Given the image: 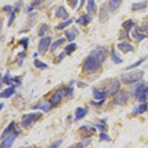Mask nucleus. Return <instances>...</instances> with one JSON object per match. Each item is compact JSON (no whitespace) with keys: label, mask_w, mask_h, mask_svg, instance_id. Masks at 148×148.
Instances as JSON below:
<instances>
[{"label":"nucleus","mask_w":148,"mask_h":148,"mask_svg":"<svg viewBox=\"0 0 148 148\" xmlns=\"http://www.w3.org/2000/svg\"><path fill=\"white\" fill-rule=\"evenodd\" d=\"M62 143V140H58V141H56V142H54V143H52V144L51 145V147L52 148H56V147H58L59 145Z\"/></svg>","instance_id":"nucleus-42"},{"label":"nucleus","mask_w":148,"mask_h":148,"mask_svg":"<svg viewBox=\"0 0 148 148\" xmlns=\"http://www.w3.org/2000/svg\"><path fill=\"white\" fill-rule=\"evenodd\" d=\"M64 56H65V53H64V52H62V53L60 54V56H58V57H57V58H56V60H59V61H60L61 59H62L63 57H64Z\"/></svg>","instance_id":"nucleus-47"},{"label":"nucleus","mask_w":148,"mask_h":148,"mask_svg":"<svg viewBox=\"0 0 148 148\" xmlns=\"http://www.w3.org/2000/svg\"><path fill=\"white\" fill-rule=\"evenodd\" d=\"M89 143H90V140H88V141H85V142L77 143V144H75L74 146H75V147H82V146H85V145H88Z\"/></svg>","instance_id":"nucleus-39"},{"label":"nucleus","mask_w":148,"mask_h":148,"mask_svg":"<svg viewBox=\"0 0 148 148\" xmlns=\"http://www.w3.org/2000/svg\"><path fill=\"white\" fill-rule=\"evenodd\" d=\"M76 47H77V46H76V44H74V42H71V44L67 45V47H65V49H64V51H65L66 54H71L72 52L75 51Z\"/></svg>","instance_id":"nucleus-24"},{"label":"nucleus","mask_w":148,"mask_h":148,"mask_svg":"<svg viewBox=\"0 0 148 148\" xmlns=\"http://www.w3.org/2000/svg\"><path fill=\"white\" fill-rule=\"evenodd\" d=\"M21 9V2H18L17 4H16V8H15V11L17 12V11H19Z\"/></svg>","instance_id":"nucleus-46"},{"label":"nucleus","mask_w":148,"mask_h":148,"mask_svg":"<svg viewBox=\"0 0 148 148\" xmlns=\"http://www.w3.org/2000/svg\"><path fill=\"white\" fill-rule=\"evenodd\" d=\"M28 44H29V39H28V38H23V39L20 40V45H22V46L24 47V49H27Z\"/></svg>","instance_id":"nucleus-36"},{"label":"nucleus","mask_w":148,"mask_h":148,"mask_svg":"<svg viewBox=\"0 0 148 148\" xmlns=\"http://www.w3.org/2000/svg\"><path fill=\"white\" fill-rule=\"evenodd\" d=\"M132 35H133V37H134L135 39H137L138 40H144L145 38H146V36H145L144 34H140L139 31H138V29L133 30Z\"/></svg>","instance_id":"nucleus-25"},{"label":"nucleus","mask_w":148,"mask_h":148,"mask_svg":"<svg viewBox=\"0 0 148 148\" xmlns=\"http://www.w3.org/2000/svg\"><path fill=\"white\" fill-rule=\"evenodd\" d=\"M121 4V0H110L109 2V9L111 12H114L116 11L119 8H120Z\"/></svg>","instance_id":"nucleus-12"},{"label":"nucleus","mask_w":148,"mask_h":148,"mask_svg":"<svg viewBox=\"0 0 148 148\" xmlns=\"http://www.w3.org/2000/svg\"><path fill=\"white\" fill-rule=\"evenodd\" d=\"M13 130H18V128L16 127L15 125V121H12L10 123V125H9L7 127L2 131V134H1V139H5V138L8 136V134H11V133H13ZM19 131V130H18Z\"/></svg>","instance_id":"nucleus-7"},{"label":"nucleus","mask_w":148,"mask_h":148,"mask_svg":"<svg viewBox=\"0 0 148 148\" xmlns=\"http://www.w3.org/2000/svg\"><path fill=\"white\" fill-rule=\"evenodd\" d=\"M99 18L101 23H105L107 20L109 19V15H108V12H107V9L105 6H103L100 10V14H99Z\"/></svg>","instance_id":"nucleus-17"},{"label":"nucleus","mask_w":148,"mask_h":148,"mask_svg":"<svg viewBox=\"0 0 148 148\" xmlns=\"http://www.w3.org/2000/svg\"><path fill=\"white\" fill-rule=\"evenodd\" d=\"M34 64H35L36 68H39V69H46V68H47V64L44 63L42 61H40V60H39V59H37V58L34 60Z\"/></svg>","instance_id":"nucleus-26"},{"label":"nucleus","mask_w":148,"mask_h":148,"mask_svg":"<svg viewBox=\"0 0 148 148\" xmlns=\"http://www.w3.org/2000/svg\"><path fill=\"white\" fill-rule=\"evenodd\" d=\"M100 138H101L102 140H104V141H110V140H111V138H110L109 135L106 134V133H104V132L100 133Z\"/></svg>","instance_id":"nucleus-37"},{"label":"nucleus","mask_w":148,"mask_h":148,"mask_svg":"<svg viewBox=\"0 0 148 148\" xmlns=\"http://www.w3.org/2000/svg\"><path fill=\"white\" fill-rule=\"evenodd\" d=\"M72 22H73L72 19H68V20H66V21H64V22L59 24L57 28H58V30H63V29H65L66 27H68L69 25H71Z\"/></svg>","instance_id":"nucleus-27"},{"label":"nucleus","mask_w":148,"mask_h":148,"mask_svg":"<svg viewBox=\"0 0 148 148\" xmlns=\"http://www.w3.org/2000/svg\"><path fill=\"white\" fill-rule=\"evenodd\" d=\"M4 82H5L7 85H12V83H13V81H12V78H11L9 72H7L5 74V76H4Z\"/></svg>","instance_id":"nucleus-33"},{"label":"nucleus","mask_w":148,"mask_h":148,"mask_svg":"<svg viewBox=\"0 0 148 148\" xmlns=\"http://www.w3.org/2000/svg\"><path fill=\"white\" fill-rule=\"evenodd\" d=\"M118 47L121 51H123V53H127L130 51H133V47L128 42H120L118 45Z\"/></svg>","instance_id":"nucleus-10"},{"label":"nucleus","mask_w":148,"mask_h":148,"mask_svg":"<svg viewBox=\"0 0 148 148\" xmlns=\"http://www.w3.org/2000/svg\"><path fill=\"white\" fill-rule=\"evenodd\" d=\"M14 93H15V86L13 85V86H11V87L5 89L4 91H2L0 96H1V98H9V97H11Z\"/></svg>","instance_id":"nucleus-14"},{"label":"nucleus","mask_w":148,"mask_h":148,"mask_svg":"<svg viewBox=\"0 0 148 148\" xmlns=\"http://www.w3.org/2000/svg\"><path fill=\"white\" fill-rule=\"evenodd\" d=\"M47 30H49V27H47V24H42L40 29H39V36L40 37H44L45 34L47 32Z\"/></svg>","instance_id":"nucleus-28"},{"label":"nucleus","mask_w":148,"mask_h":148,"mask_svg":"<svg viewBox=\"0 0 148 148\" xmlns=\"http://www.w3.org/2000/svg\"><path fill=\"white\" fill-rule=\"evenodd\" d=\"M14 19H15V13H14V12H12V15L10 17V21H9V23H8V26H11V24L14 21Z\"/></svg>","instance_id":"nucleus-45"},{"label":"nucleus","mask_w":148,"mask_h":148,"mask_svg":"<svg viewBox=\"0 0 148 148\" xmlns=\"http://www.w3.org/2000/svg\"><path fill=\"white\" fill-rule=\"evenodd\" d=\"M146 7H147L146 2H139V3H134L131 8H132L133 11H137V10H142V9L146 8Z\"/></svg>","instance_id":"nucleus-22"},{"label":"nucleus","mask_w":148,"mask_h":148,"mask_svg":"<svg viewBox=\"0 0 148 148\" xmlns=\"http://www.w3.org/2000/svg\"><path fill=\"white\" fill-rule=\"evenodd\" d=\"M87 113H88V108H77L75 112V120L79 121L81 119H83Z\"/></svg>","instance_id":"nucleus-11"},{"label":"nucleus","mask_w":148,"mask_h":148,"mask_svg":"<svg viewBox=\"0 0 148 148\" xmlns=\"http://www.w3.org/2000/svg\"><path fill=\"white\" fill-rule=\"evenodd\" d=\"M84 3H85V0H81V1H80V5H79V7H78V8H79V9L82 8V6L84 5Z\"/></svg>","instance_id":"nucleus-48"},{"label":"nucleus","mask_w":148,"mask_h":148,"mask_svg":"<svg viewBox=\"0 0 148 148\" xmlns=\"http://www.w3.org/2000/svg\"><path fill=\"white\" fill-rule=\"evenodd\" d=\"M18 134H19V132H17V131H15V132L9 134L8 136L5 138V139L2 140L1 147L2 148H9V147H11L12 145L14 144V142H15V140H16V138H17Z\"/></svg>","instance_id":"nucleus-5"},{"label":"nucleus","mask_w":148,"mask_h":148,"mask_svg":"<svg viewBox=\"0 0 148 148\" xmlns=\"http://www.w3.org/2000/svg\"><path fill=\"white\" fill-rule=\"evenodd\" d=\"M133 25H134V23H133L132 20H126L125 22L123 23V27L125 28V30L126 31H130V29L133 27Z\"/></svg>","instance_id":"nucleus-29"},{"label":"nucleus","mask_w":148,"mask_h":148,"mask_svg":"<svg viewBox=\"0 0 148 148\" xmlns=\"http://www.w3.org/2000/svg\"><path fill=\"white\" fill-rule=\"evenodd\" d=\"M147 86H146V84L145 83H141V84H139L137 86L136 88H135V90H134V96L137 98H139L140 97V95L142 94L143 93V91L145 90V88H146Z\"/></svg>","instance_id":"nucleus-18"},{"label":"nucleus","mask_w":148,"mask_h":148,"mask_svg":"<svg viewBox=\"0 0 148 148\" xmlns=\"http://www.w3.org/2000/svg\"><path fill=\"white\" fill-rule=\"evenodd\" d=\"M95 126H96L97 128H99L101 131H105V130H106V126H105L104 125H101V123H99V125H95Z\"/></svg>","instance_id":"nucleus-44"},{"label":"nucleus","mask_w":148,"mask_h":148,"mask_svg":"<svg viewBox=\"0 0 148 148\" xmlns=\"http://www.w3.org/2000/svg\"><path fill=\"white\" fill-rule=\"evenodd\" d=\"M65 36H66V38H67L68 40H73L74 39H75V34H74V33H71L70 31H66Z\"/></svg>","instance_id":"nucleus-34"},{"label":"nucleus","mask_w":148,"mask_h":148,"mask_svg":"<svg viewBox=\"0 0 148 148\" xmlns=\"http://www.w3.org/2000/svg\"><path fill=\"white\" fill-rule=\"evenodd\" d=\"M91 20H92V18L90 15H83L76 20V23L80 24V25H87L88 23L91 22Z\"/></svg>","instance_id":"nucleus-16"},{"label":"nucleus","mask_w":148,"mask_h":148,"mask_svg":"<svg viewBox=\"0 0 148 148\" xmlns=\"http://www.w3.org/2000/svg\"><path fill=\"white\" fill-rule=\"evenodd\" d=\"M121 89V82L119 80H114L113 83L110 86V89H109V95L111 96H114V95L118 94V92L120 91Z\"/></svg>","instance_id":"nucleus-8"},{"label":"nucleus","mask_w":148,"mask_h":148,"mask_svg":"<svg viewBox=\"0 0 148 148\" xmlns=\"http://www.w3.org/2000/svg\"><path fill=\"white\" fill-rule=\"evenodd\" d=\"M147 99H148V86H147L146 88H145V90L143 91L142 94L140 95V97L138 98V101L144 102V101H146Z\"/></svg>","instance_id":"nucleus-31"},{"label":"nucleus","mask_w":148,"mask_h":148,"mask_svg":"<svg viewBox=\"0 0 148 148\" xmlns=\"http://www.w3.org/2000/svg\"><path fill=\"white\" fill-rule=\"evenodd\" d=\"M108 56V49L104 47H98L91 51L83 63V69L87 73H95L101 68Z\"/></svg>","instance_id":"nucleus-1"},{"label":"nucleus","mask_w":148,"mask_h":148,"mask_svg":"<svg viewBox=\"0 0 148 148\" xmlns=\"http://www.w3.org/2000/svg\"><path fill=\"white\" fill-rule=\"evenodd\" d=\"M42 0H34V1H33V3H32V5H31V6H32L33 8H34L35 6H38L39 4L42 3Z\"/></svg>","instance_id":"nucleus-43"},{"label":"nucleus","mask_w":148,"mask_h":148,"mask_svg":"<svg viewBox=\"0 0 148 148\" xmlns=\"http://www.w3.org/2000/svg\"><path fill=\"white\" fill-rule=\"evenodd\" d=\"M130 95L128 92L123 91L116 97H114V105H118V106H123V105H125L126 102H127V100L130 99Z\"/></svg>","instance_id":"nucleus-4"},{"label":"nucleus","mask_w":148,"mask_h":148,"mask_svg":"<svg viewBox=\"0 0 148 148\" xmlns=\"http://www.w3.org/2000/svg\"><path fill=\"white\" fill-rule=\"evenodd\" d=\"M65 42V39L64 38H60V39H58V40H56L54 42H52L51 44V51H54L56 49H57L58 47H60L61 45L64 44Z\"/></svg>","instance_id":"nucleus-20"},{"label":"nucleus","mask_w":148,"mask_h":148,"mask_svg":"<svg viewBox=\"0 0 148 148\" xmlns=\"http://www.w3.org/2000/svg\"><path fill=\"white\" fill-rule=\"evenodd\" d=\"M3 107H4V104H3V103H1V104H0V109H3Z\"/></svg>","instance_id":"nucleus-49"},{"label":"nucleus","mask_w":148,"mask_h":148,"mask_svg":"<svg viewBox=\"0 0 148 148\" xmlns=\"http://www.w3.org/2000/svg\"><path fill=\"white\" fill-rule=\"evenodd\" d=\"M40 116H42V113H33L25 114L22 118V120H21V125L24 128L30 127V126H32L34 123H36L40 120Z\"/></svg>","instance_id":"nucleus-3"},{"label":"nucleus","mask_w":148,"mask_h":148,"mask_svg":"<svg viewBox=\"0 0 148 148\" xmlns=\"http://www.w3.org/2000/svg\"><path fill=\"white\" fill-rule=\"evenodd\" d=\"M93 95H94V98L96 100H104L107 96V91H102V90H97L94 89L93 90Z\"/></svg>","instance_id":"nucleus-13"},{"label":"nucleus","mask_w":148,"mask_h":148,"mask_svg":"<svg viewBox=\"0 0 148 148\" xmlns=\"http://www.w3.org/2000/svg\"><path fill=\"white\" fill-rule=\"evenodd\" d=\"M147 111H148V104H147Z\"/></svg>","instance_id":"nucleus-51"},{"label":"nucleus","mask_w":148,"mask_h":148,"mask_svg":"<svg viewBox=\"0 0 148 148\" xmlns=\"http://www.w3.org/2000/svg\"><path fill=\"white\" fill-rule=\"evenodd\" d=\"M33 109H40V110H42L44 112H49V110L51 109V104H47V103H42V104H40V105H38V106H35Z\"/></svg>","instance_id":"nucleus-21"},{"label":"nucleus","mask_w":148,"mask_h":148,"mask_svg":"<svg viewBox=\"0 0 148 148\" xmlns=\"http://www.w3.org/2000/svg\"><path fill=\"white\" fill-rule=\"evenodd\" d=\"M143 75H144V71L138 69V70L131 71V72L125 74H121V80L125 84H133V83H136L139 80H141Z\"/></svg>","instance_id":"nucleus-2"},{"label":"nucleus","mask_w":148,"mask_h":148,"mask_svg":"<svg viewBox=\"0 0 148 148\" xmlns=\"http://www.w3.org/2000/svg\"><path fill=\"white\" fill-rule=\"evenodd\" d=\"M120 39H128V31H125V32L121 33V37H120Z\"/></svg>","instance_id":"nucleus-41"},{"label":"nucleus","mask_w":148,"mask_h":148,"mask_svg":"<svg viewBox=\"0 0 148 148\" xmlns=\"http://www.w3.org/2000/svg\"><path fill=\"white\" fill-rule=\"evenodd\" d=\"M146 111H147V104H141L140 106H138L134 109V114H143Z\"/></svg>","instance_id":"nucleus-23"},{"label":"nucleus","mask_w":148,"mask_h":148,"mask_svg":"<svg viewBox=\"0 0 148 148\" xmlns=\"http://www.w3.org/2000/svg\"><path fill=\"white\" fill-rule=\"evenodd\" d=\"M66 1L68 2V4L72 7V8H75L76 5H77V3H78V0H66Z\"/></svg>","instance_id":"nucleus-38"},{"label":"nucleus","mask_w":148,"mask_h":148,"mask_svg":"<svg viewBox=\"0 0 148 148\" xmlns=\"http://www.w3.org/2000/svg\"><path fill=\"white\" fill-rule=\"evenodd\" d=\"M73 87L72 86H70V87H67L65 89V95L67 97H72L73 96Z\"/></svg>","instance_id":"nucleus-35"},{"label":"nucleus","mask_w":148,"mask_h":148,"mask_svg":"<svg viewBox=\"0 0 148 148\" xmlns=\"http://www.w3.org/2000/svg\"><path fill=\"white\" fill-rule=\"evenodd\" d=\"M96 11V5H95V0H88L87 2V12L88 14H93Z\"/></svg>","instance_id":"nucleus-19"},{"label":"nucleus","mask_w":148,"mask_h":148,"mask_svg":"<svg viewBox=\"0 0 148 148\" xmlns=\"http://www.w3.org/2000/svg\"><path fill=\"white\" fill-rule=\"evenodd\" d=\"M61 99H62V92H61L60 90H58V91H57L56 94H54L53 96L51 97V102H49L51 108H53V107H56L57 105L60 103Z\"/></svg>","instance_id":"nucleus-9"},{"label":"nucleus","mask_w":148,"mask_h":148,"mask_svg":"<svg viewBox=\"0 0 148 148\" xmlns=\"http://www.w3.org/2000/svg\"><path fill=\"white\" fill-rule=\"evenodd\" d=\"M51 38L49 37H46V38H42V40H40V44H39V51L40 52H47V51L49 49V45H51Z\"/></svg>","instance_id":"nucleus-6"},{"label":"nucleus","mask_w":148,"mask_h":148,"mask_svg":"<svg viewBox=\"0 0 148 148\" xmlns=\"http://www.w3.org/2000/svg\"><path fill=\"white\" fill-rule=\"evenodd\" d=\"M12 10H13V6L11 5H6L3 7V11L5 12H12Z\"/></svg>","instance_id":"nucleus-40"},{"label":"nucleus","mask_w":148,"mask_h":148,"mask_svg":"<svg viewBox=\"0 0 148 148\" xmlns=\"http://www.w3.org/2000/svg\"><path fill=\"white\" fill-rule=\"evenodd\" d=\"M56 16L57 17H59V18H61V19H67L68 17V13H67V11L65 10V8H64L63 6H59L58 8H57V10H56Z\"/></svg>","instance_id":"nucleus-15"},{"label":"nucleus","mask_w":148,"mask_h":148,"mask_svg":"<svg viewBox=\"0 0 148 148\" xmlns=\"http://www.w3.org/2000/svg\"><path fill=\"white\" fill-rule=\"evenodd\" d=\"M34 56H35V57H37V56H38V53H37V52H36V53H34Z\"/></svg>","instance_id":"nucleus-50"},{"label":"nucleus","mask_w":148,"mask_h":148,"mask_svg":"<svg viewBox=\"0 0 148 148\" xmlns=\"http://www.w3.org/2000/svg\"><path fill=\"white\" fill-rule=\"evenodd\" d=\"M145 57H143V58H141L140 59V60H138V61H136V62H134L133 64H131V65H130V66H127V67H126L125 69L126 70H130V69H131V68H135V67H138V66L140 65V64L141 63H143V61L145 60Z\"/></svg>","instance_id":"nucleus-32"},{"label":"nucleus","mask_w":148,"mask_h":148,"mask_svg":"<svg viewBox=\"0 0 148 148\" xmlns=\"http://www.w3.org/2000/svg\"><path fill=\"white\" fill-rule=\"evenodd\" d=\"M112 59H113V61H114V63H118L119 64V63L123 62V59H121V57L119 56L118 54H116V52L114 51L112 52Z\"/></svg>","instance_id":"nucleus-30"}]
</instances>
